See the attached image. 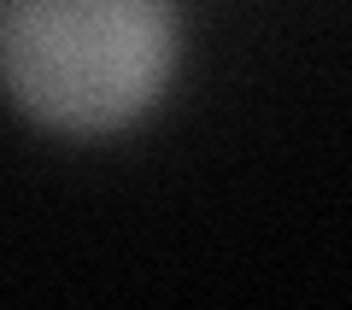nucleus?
<instances>
[{
    "mask_svg": "<svg viewBox=\"0 0 352 310\" xmlns=\"http://www.w3.org/2000/svg\"><path fill=\"white\" fill-rule=\"evenodd\" d=\"M176 59V0H0V94L47 135L100 141L141 123Z\"/></svg>",
    "mask_w": 352,
    "mask_h": 310,
    "instance_id": "f257e3e1",
    "label": "nucleus"
}]
</instances>
